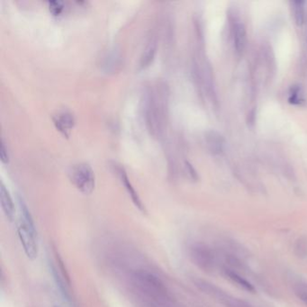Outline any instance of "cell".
<instances>
[{
    "label": "cell",
    "instance_id": "obj_14",
    "mask_svg": "<svg viewBox=\"0 0 307 307\" xmlns=\"http://www.w3.org/2000/svg\"><path fill=\"white\" fill-rule=\"evenodd\" d=\"M226 275L228 276V278H229L233 283L238 285L240 288L244 289V290L248 291V292H250V293H255L254 287H253L249 281H247V280L243 279L242 277H240V275H238V274L233 272V271H230V270L226 271Z\"/></svg>",
    "mask_w": 307,
    "mask_h": 307
},
{
    "label": "cell",
    "instance_id": "obj_19",
    "mask_svg": "<svg viewBox=\"0 0 307 307\" xmlns=\"http://www.w3.org/2000/svg\"><path fill=\"white\" fill-rule=\"evenodd\" d=\"M300 298H301V300H302L303 302L306 303L307 305V294H301L300 296Z\"/></svg>",
    "mask_w": 307,
    "mask_h": 307
},
{
    "label": "cell",
    "instance_id": "obj_4",
    "mask_svg": "<svg viewBox=\"0 0 307 307\" xmlns=\"http://www.w3.org/2000/svg\"><path fill=\"white\" fill-rule=\"evenodd\" d=\"M21 244L24 248V253L30 259H36L38 255V244L36 230L31 229L29 226L21 224L17 230Z\"/></svg>",
    "mask_w": 307,
    "mask_h": 307
},
{
    "label": "cell",
    "instance_id": "obj_7",
    "mask_svg": "<svg viewBox=\"0 0 307 307\" xmlns=\"http://www.w3.org/2000/svg\"><path fill=\"white\" fill-rule=\"evenodd\" d=\"M53 120L56 129L65 137H70L76 123L75 116L72 112L68 110L60 111L53 116Z\"/></svg>",
    "mask_w": 307,
    "mask_h": 307
},
{
    "label": "cell",
    "instance_id": "obj_13",
    "mask_svg": "<svg viewBox=\"0 0 307 307\" xmlns=\"http://www.w3.org/2000/svg\"><path fill=\"white\" fill-rule=\"evenodd\" d=\"M306 1H292L291 7L293 9L294 17L296 23L299 26H301L305 22V14H306Z\"/></svg>",
    "mask_w": 307,
    "mask_h": 307
},
{
    "label": "cell",
    "instance_id": "obj_8",
    "mask_svg": "<svg viewBox=\"0 0 307 307\" xmlns=\"http://www.w3.org/2000/svg\"><path fill=\"white\" fill-rule=\"evenodd\" d=\"M158 42L156 36H151L149 41L144 48V52L141 55L139 62V70H144L149 67L154 61V58L157 53Z\"/></svg>",
    "mask_w": 307,
    "mask_h": 307
},
{
    "label": "cell",
    "instance_id": "obj_11",
    "mask_svg": "<svg viewBox=\"0 0 307 307\" xmlns=\"http://www.w3.org/2000/svg\"><path fill=\"white\" fill-rule=\"evenodd\" d=\"M0 201H1V207L5 214V217L12 221L14 219V206L13 199L10 196L8 190L5 187L4 183L0 184Z\"/></svg>",
    "mask_w": 307,
    "mask_h": 307
},
{
    "label": "cell",
    "instance_id": "obj_1",
    "mask_svg": "<svg viewBox=\"0 0 307 307\" xmlns=\"http://www.w3.org/2000/svg\"><path fill=\"white\" fill-rule=\"evenodd\" d=\"M168 88L163 81L151 82L144 89L143 111L146 127L154 138L162 137L168 122Z\"/></svg>",
    "mask_w": 307,
    "mask_h": 307
},
{
    "label": "cell",
    "instance_id": "obj_9",
    "mask_svg": "<svg viewBox=\"0 0 307 307\" xmlns=\"http://www.w3.org/2000/svg\"><path fill=\"white\" fill-rule=\"evenodd\" d=\"M122 64V54L120 50L112 48L107 52L103 61V70L106 73H114L117 72Z\"/></svg>",
    "mask_w": 307,
    "mask_h": 307
},
{
    "label": "cell",
    "instance_id": "obj_16",
    "mask_svg": "<svg viewBox=\"0 0 307 307\" xmlns=\"http://www.w3.org/2000/svg\"><path fill=\"white\" fill-rule=\"evenodd\" d=\"M49 9L53 15H59L63 13L64 4L62 1H49Z\"/></svg>",
    "mask_w": 307,
    "mask_h": 307
},
{
    "label": "cell",
    "instance_id": "obj_12",
    "mask_svg": "<svg viewBox=\"0 0 307 307\" xmlns=\"http://www.w3.org/2000/svg\"><path fill=\"white\" fill-rule=\"evenodd\" d=\"M233 41L235 50L238 53H241L245 48L246 41H247V33L246 27L241 22H238L234 24L233 27Z\"/></svg>",
    "mask_w": 307,
    "mask_h": 307
},
{
    "label": "cell",
    "instance_id": "obj_6",
    "mask_svg": "<svg viewBox=\"0 0 307 307\" xmlns=\"http://www.w3.org/2000/svg\"><path fill=\"white\" fill-rule=\"evenodd\" d=\"M113 168H114L115 172L116 173L117 177L120 179L121 183L125 186V189H126L127 193L129 194L131 199H132V201L134 202L135 207H137L140 211L145 212L144 203L142 201L141 197H139L138 193L135 191V187H133L132 183L130 181L125 168L120 164L115 163V162L113 164Z\"/></svg>",
    "mask_w": 307,
    "mask_h": 307
},
{
    "label": "cell",
    "instance_id": "obj_17",
    "mask_svg": "<svg viewBox=\"0 0 307 307\" xmlns=\"http://www.w3.org/2000/svg\"><path fill=\"white\" fill-rule=\"evenodd\" d=\"M0 158H1V161L4 164L8 163L9 161V156H8V153H7V149L5 147V143H4V140H1V146H0Z\"/></svg>",
    "mask_w": 307,
    "mask_h": 307
},
{
    "label": "cell",
    "instance_id": "obj_5",
    "mask_svg": "<svg viewBox=\"0 0 307 307\" xmlns=\"http://www.w3.org/2000/svg\"><path fill=\"white\" fill-rule=\"evenodd\" d=\"M190 258L199 268L208 270L214 263V258L210 250L203 244H195L189 250Z\"/></svg>",
    "mask_w": 307,
    "mask_h": 307
},
{
    "label": "cell",
    "instance_id": "obj_18",
    "mask_svg": "<svg viewBox=\"0 0 307 307\" xmlns=\"http://www.w3.org/2000/svg\"><path fill=\"white\" fill-rule=\"evenodd\" d=\"M185 165H186V168H187V171L188 172V175H189V177L194 179V180H197V173L196 171V169L193 168L192 165L189 163L188 161H186L185 162Z\"/></svg>",
    "mask_w": 307,
    "mask_h": 307
},
{
    "label": "cell",
    "instance_id": "obj_3",
    "mask_svg": "<svg viewBox=\"0 0 307 307\" xmlns=\"http://www.w3.org/2000/svg\"><path fill=\"white\" fill-rule=\"evenodd\" d=\"M133 279L135 285L149 297L159 299L168 298L163 284L154 274L146 271H137L134 274Z\"/></svg>",
    "mask_w": 307,
    "mask_h": 307
},
{
    "label": "cell",
    "instance_id": "obj_10",
    "mask_svg": "<svg viewBox=\"0 0 307 307\" xmlns=\"http://www.w3.org/2000/svg\"><path fill=\"white\" fill-rule=\"evenodd\" d=\"M207 149L212 154H220L224 151L225 138L216 131H208L205 135Z\"/></svg>",
    "mask_w": 307,
    "mask_h": 307
},
{
    "label": "cell",
    "instance_id": "obj_2",
    "mask_svg": "<svg viewBox=\"0 0 307 307\" xmlns=\"http://www.w3.org/2000/svg\"><path fill=\"white\" fill-rule=\"evenodd\" d=\"M69 177L77 190L84 195H90L94 191L96 178L94 170L89 164L80 162L73 165L69 172Z\"/></svg>",
    "mask_w": 307,
    "mask_h": 307
},
{
    "label": "cell",
    "instance_id": "obj_15",
    "mask_svg": "<svg viewBox=\"0 0 307 307\" xmlns=\"http://www.w3.org/2000/svg\"><path fill=\"white\" fill-rule=\"evenodd\" d=\"M288 101H289V103H291L293 105H301L305 102L300 86H293L291 87Z\"/></svg>",
    "mask_w": 307,
    "mask_h": 307
},
{
    "label": "cell",
    "instance_id": "obj_20",
    "mask_svg": "<svg viewBox=\"0 0 307 307\" xmlns=\"http://www.w3.org/2000/svg\"></svg>",
    "mask_w": 307,
    "mask_h": 307
}]
</instances>
